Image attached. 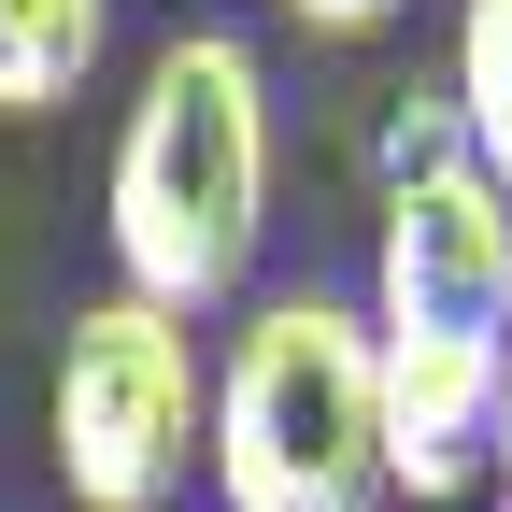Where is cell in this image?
Here are the masks:
<instances>
[{
	"mask_svg": "<svg viewBox=\"0 0 512 512\" xmlns=\"http://www.w3.org/2000/svg\"><path fill=\"white\" fill-rule=\"evenodd\" d=\"M114 271L157 313H228L271 242V57L242 29H171L114 128Z\"/></svg>",
	"mask_w": 512,
	"mask_h": 512,
	"instance_id": "1",
	"label": "cell"
},
{
	"mask_svg": "<svg viewBox=\"0 0 512 512\" xmlns=\"http://www.w3.org/2000/svg\"><path fill=\"white\" fill-rule=\"evenodd\" d=\"M200 470L228 512H384V384H370V313L328 285H285L242 313V342L214 370Z\"/></svg>",
	"mask_w": 512,
	"mask_h": 512,
	"instance_id": "2",
	"label": "cell"
},
{
	"mask_svg": "<svg viewBox=\"0 0 512 512\" xmlns=\"http://www.w3.org/2000/svg\"><path fill=\"white\" fill-rule=\"evenodd\" d=\"M200 427H214V370L185 342V313L157 299H86L72 342H57L43 384V441H57V484L86 512H171L185 470H200Z\"/></svg>",
	"mask_w": 512,
	"mask_h": 512,
	"instance_id": "3",
	"label": "cell"
},
{
	"mask_svg": "<svg viewBox=\"0 0 512 512\" xmlns=\"http://www.w3.org/2000/svg\"><path fill=\"white\" fill-rule=\"evenodd\" d=\"M356 313H370V342L498 356V328H512V200L470 171V143H413V157H399Z\"/></svg>",
	"mask_w": 512,
	"mask_h": 512,
	"instance_id": "4",
	"label": "cell"
},
{
	"mask_svg": "<svg viewBox=\"0 0 512 512\" xmlns=\"http://www.w3.org/2000/svg\"><path fill=\"white\" fill-rule=\"evenodd\" d=\"M114 43V0H0V114H57Z\"/></svg>",
	"mask_w": 512,
	"mask_h": 512,
	"instance_id": "5",
	"label": "cell"
},
{
	"mask_svg": "<svg viewBox=\"0 0 512 512\" xmlns=\"http://www.w3.org/2000/svg\"><path fill=\"white\" fill-rule=\"evenodd\" d=\"M456 143L512 200V0H456Z\"/></svg>",
	"mask_w": 512,
	"mask_h": 512,
	"instance_id": "6",
	"label": "cell"
},
{
	"mask_svg": "<svg viewBox=\"0 0 512 512\" xmlns=\"http://www.w3.org/2000/svg\"><path fill=\"white\" fill-rule=\"evenodd\" d=\"M285 15H299V29H328V43H370V29H399L413 0H285Z\"/></svg>",
	"mask_w": 512,
	"mask_h": 512,
	"instance_id": "7",
	"label": "cell"
},
{
	"mask_svg": "<svg viewBox=\"0 0 512 512\" xmlns=\"http://www.w3.org/2000/svg\"><path fill=\"white\" fill-rule=\"evenodd\" d=\"M484 470H498V498H512V328H498V427H484Z\"/></svg>",
	"mask_w": 512,
	"mask_h": 512,
	"instance_id": "8",
	"label": "cell"
},
{
	"mask_svg": "<svg viewBox=\"0 0 512 512\" xmlns=\"http://www.w3.org/2000/svg\"><path fill=\"white\" fill-rule=\"evenodd\" d=\"M498 512H512V498H498Z\"/></svg>",
	"mask_w": 512,
	"mask_h": 512,
	"instance_id": "9",
	"label": "cell"
}]
</instances>
